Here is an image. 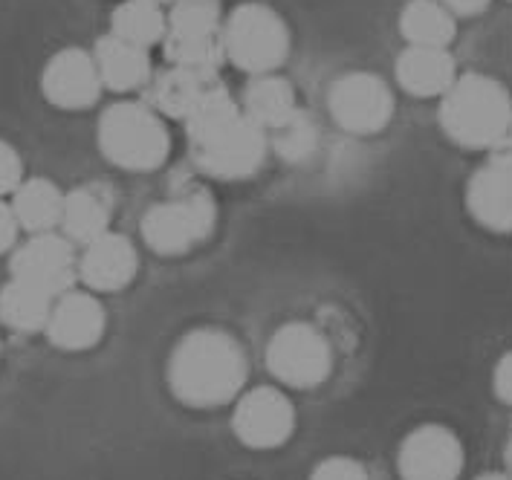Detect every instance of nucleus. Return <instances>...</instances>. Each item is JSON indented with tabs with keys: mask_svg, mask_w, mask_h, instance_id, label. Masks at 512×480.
I'll return each instance as SVG.
<instances>
[{
	"mask_svg": "<svg viewBox=\"0 0 512 480\" xmlns=\"http://www.w3.org/2000/svg\"><path fill=\"white\" fill-rule=\"evenodd\" d=\"M186 131L197 168L215 180H246L267 160V131L246 116L223 84L197 105Z\"/></svg>",
	"mask_w": 512,
	"mask_h": 480,
	"instance_id": "f257e3e1",
	"label": "nucleus"
},
{
	"mask_svg": "<svg viewBox=\"0 0 512 480\" xmlns=\"http://www.w3.org/2000/svg\"><path fill=\"white\" fill-rule=\"evenodd\" d=\"M246 382L241 345L215 327L186 333L168 362V385L174 397L191 408H217L235 400Z\"/></svg>",
	"mask_w": 512,
	"mask_h": 480,
	"instance_id": "f03ea898",
	"label": "nucleus"
},
{
	"mask_svg": "<svg viewBox=\"0 0 512 480\" xmlns=\"http://www.w3.org/2000/svg\"><path fill=\"white\" fill-rule=\"evenodd\" d=\"M440 128L460 148H498L512 128V99L501 81L466 73L443 93Z\"/></svg>",
	"mask_w": 512,
	"mask_h": 480,
	"instance_id": "7ed1b4c3",
	"label": "nucleus"
},
{
	"mask_svg": "<svg viewBox=\"0 0 512 480\" xmlns=\"http://www.w3.org/2000/svg\"><path fill=\"white\" fill-rule=\"evenodd\" d=\"M96 136L102 154L125 171H154L171 151V136L162 116L142 102L110 105L99 119Z\"/></svg>",
	"mask_w": 512,
	"mask_h": 480,
	"instance_id": "20e7f679",
	"label": "nucleus"
},
{
	"mask_svg": "<svg viewBox=\"0 0 512 480\" xmlns=\"http://www.w3.org/2000/svg\"><path fill=\"white\" fill-rule=\"evenodd\" d=\"M226 58L252 76L272 73L290 53V29L281 15L264 3H241L223 21Z\"/></svg>",
	"mask_w": 512,
	"mask_h": 480,
	"instance_id": "39448f33",
	"label": "nucleus"
},
{
	"mask_svg": "<svg viewBox=\"0 0 512 480\" xmlns=\"http://www.w3.org/2000/svg\"><path fill=\"white\" fill-rule=\"evenodd\" d=\"M217 203L209 188H191L142 214L139 232L157 255H186L212 235Z\"/></svg>",
	"mask_w": 512,
	"mask_h": 480,
	"instance_id": "423d86ee",
	"label": "nucleus"
},
{
	"mask_svg": "<svg viewBox=\"0 0 512 480\" xmlns=\"http://www.w3.org/2000/svg\"><path fill=\"white\" fill-rule=\"evenodd\" d=\"M267 368L287 388H316L330 376L333 350L322 330H316L313 324L287 321L272 333L267 345Z\"/></svg>",
	"mask_w": 512,
	"mask_h": 480,
	"instance_id": "0eeeda50",
	"label": "nucleus"
},
{
	"mask_svg": "<svg viewBox=\"0 0 512 480\" xmlns=\"http://www.w3.org/2000/svg\"><path fill=\"white\" fill-rule=\"evenodd\" d=\"M330 116L351 134H377L394 116V93L374 73H348L333 81L327 96Z\"/></svg>",
	"mask_w": 512,
	"mask_h": 480,
	"instance_id": "6e6552de",
	"label": "nucleus"
},
{
	"mask_svg": "<svg viewBox=\"0 0 512 480\" xmlns=\"http://www.w3.org/2000/svg\"><path fill=\"white\" fill-rule=\"evenodd\" d=\"M9 269H12V278L27 281L53 298L73 290V281L79 278V261L73 252V240L64 232L61 235L58 232L29 235L27 243H21L12 252Z\"/></svg>",
	"mask_w": 512,
	"mask_h": 480,
	"instance_id": "1a4fd4ad",
	"label": "nucleus"
},
{
	"mask_svg": "<svg viewBox=\"0 0 512 480\" xmlns=\"http://www.w3.org/2000/svg\"><path fill=\"white\" fill-rule=\"evenodd\" d=\"M232 428L249 449H278L290 440L296 428V408L278 388L261 385L246 391L232 414Z\"/></svg>",
	"mask_w": 512,
	"mask_h": 480,
	"instance_id": "9d476101",
	"label": "nucleus"
},
{
	"mask_svg": "<svg viewBox=\"0 0 512 480\" xmlns=\"http://www.w3.org/2000/svg\"><path fill=\"white\" fill-rule=\"evenodd\" d=\"M397 466L403 480H458L463 472V443L446 426L414 428L400 446Z\"/></svg>",
	"mask_w": 512,
	"mask_h": 480,
	"instance_id": "9b49d317",
	"label": "nucleus"
},
{
	"mask_svg": "<svg viewBox=\"0 0 512 480\" xmlns=\"http://www.w3.org/2000/svg\"><path fill=\"white\" fill-rule=\"evenodd\" d=\"M102 76L93 53L67 47L55 53L41 73V93L50 105L61 110H84L102 96Z\"/></svg>",
	"mask_w": 512,
	"mask_h": 480,
	"instance_id": "f8f14e48",
	"label": "nucleus"
},
{
	"mask_svg": "<svg viewBox=\"0 0 512 480\" xmlns=\"http://www.w3.org/2000/svg\"><path fill=\"white\" fill-rule=\"evenodd\" d=\"M466 206L492 232H512V145L501 142L492 157L469 180Z\"/></svg>",
	"mask_w": 512,
	"mask_h": 480,
	"instance_id": "ddd939ff",
	"label": "nucleus"
},
{
	"mask_svg": "<svg viewBox=\"0 0 512 480\" xmlns=\"http://www.w3.org/2000/svg\"><path fill=\"white\" fill-rule=\"evenodd\" d=\"M105 324H108V313L96 295L67 290L55 298L44 333L58 350H90L102 342Z\"/></svg>",
	"mask_w": 512,
	"mask_h": 480,
	"instance_id": "4468645a",
	"label": "nucleus"
},
{
	"mask_svg": "<svg viewBox=\"0 0 512 480\" xmlns=\"http://www.w3.org/2000/svg\"><path fill=\"white\" fill-rule=\"evenodd\" d=\"M139 269V255L134 243L125 235L105 232L102 238L90 240L79 258V278L93 293H116L134 281Z\"/></svg>",
	"mask_w": 512,
	"mask_h": 480,
	"instance_id": "2eb2a0df",
	"label": "nucleus"
},
{
	"mask_svg": "<svg viewBox=\"0 0 512 480\" xmlns=\"http://www.w3.org/2000/svg\"><path fill=\"white\" fill-rule=\"evenodd\" d=\"M397 81L417 99L443 96L458 81L455 58L443 47H408L397 58Z\"/></svg>",
	"mask_w": 512,
	"mask_h": 480,
	"instance_id": "dca6fc26",
	"label": "nucleus"
},
{
	"mask_svg": "<svg viewBox=\"0 0 512 480\" xmlns=\"http://www.w3.org/2000/svg\"><path fill=\"white\" fill-rule=\"evenodd\" d=\"M93 58H96V67H99V76H102V84L116 90V93H131V90H139L151 81V58H148V50L139 47V44H131L119 35H102L96 41V50H93Z\"/></svg>",
	"mask_w": 512,
	"mask_h": 480,
	"instance_id": "f3484780",
	"label": "nucleus"
},
{
	"mask_svg": "<svg viewBox=\"0 0 512 480\" xmlns=\"http://www.w3.org/2000/svg\"><path fill=\"white\" fill-rule=\"evenodd\" d=\"M217 73H200V70H186V67H171L162 76L151 81V105L162 116L171 119H189L197 105L215 90Z\"/></svg>",
	"mask_w": 512,
	"mask_h": 480,
	"instance_id": "a211bd4d",
	"label": "nucleus"
},
{
	"mask_svg": "<svg viewBox=\"0 0 512 480\" xmlns=\"http://www.w3.org/2000/svg\"><path fill=\"white\" fill-rule=\"evenodd\" d=\"M113 217V197L99 183H84L64 194V217L61 232L73 243L87 246L90 240L102 238L108 232Z\"/></svg>",
	"mask_w": 512,
	"mask_h": 480,
	"instance_id": "6ab92c4d",
	"label": "nucleus"
},
{
	"mask_svg": "<svg viewBox=\"0 0 512 480\" xmlns=\"http://www.w3.org/2000/svg\"><path fill=\"white\" fill-rule=\"evenodd\" d=\"M12 212L29 235L55 232L64 217V194L47 177H29L12 194Z\"/></svg>",
	"mask_w": 512,
	"mask_h": 480,
	"instance_id": "aec40b11",
	"label": "nucleus"
},
{
	"mask_svg": "<svg viewBox=\"0 0 512 480\" xmlns=\"http://www.w3.org/2000/svg\"><path fill=\"white\" fill-rule=\"evenodd\" d=\"M241 107L255 125H261L267 134H272L298 110L296 90L290 87L287 79L264 73V76H255L249 81V87L243 90Z\"/></svg>",
	"mask_w": 512,
	"mask_h": 480,
	"instance_id": "412c9836",
	"label": "nucleus"
},
{
	"mask_svg": "<svg viewBox=\"0 0 512 480\" xmlns=\"http://www.w3.org/2000/svg\"><path fill=\"white\" fill-rule=\"evenodd\" d=\"M55 298L27 281L12 278L0 290V321L15 333H41L53 313Z\"/></svg>",
	"mask_w": 512,
	"mask_h": 480,
	"instance_id": "4be33fe9",
	"label": "nucleus"
},
{
	"mask_svg": "<svg viewBox=\"0 0 512 480\" xmlns=\"http://www.w3.org/2000/svg\"><path fill=\"white\" fill-rule=\"evenodd\" d=\"M400 32L408 47H449L455 38V12L440 0H411L400 15Z\"/></svg>",
	"mask_w": 512,
	"mask_h": 480,
	"instance_id": "5701e85b",
	"label": "nucleus"
},
{
	"mask_svg": "<svg viewBox=\"0 0 512 480\" xmlns=\"http://www.w3.org/2000/svg\"><path fill=\"white\" fill-rule=\"evenodd\" d=\"M110 32L148 50L162 44L168 32V15L154 0H122L110 15Z\"/></svg>",
	"mask_w": 512,
	"mask_h": 480,
	"instance_id": "b1692460",
	"label": "nucleus"
},
{
	"mask_svg": "<svg viewBox=\"0 0 512 480\" xmlns=\"http://www.w3.org/2000/svg\"><path fill=\"white\" fill-rule=\"evenodd\" d=\"M165 35H186V38L223 35L220 3L217 0H171Z\"/></svg>",
	"mask_w": 512,
	"mask_h": 480,
	"instance_id": "393cba45",
	"label": "nucleus"
},
{
	"mask_svg": "<svg viewBox=\"0 0 512 480\" xmlns=\"http://www.w3.org/2000/svg\"><path fill=\"white\" fill-rule=\"evenodd\" d=\"M316 139H319L316 125L304 110H296L281 128L272 131V145H275L278 157H284L287 162H304L307 157H313Z\"/></svg>",
	"mask_w": 512,
	"mask_h": 480,
	"instance_id": "a878e982",
	"label": "nucleus"
},
{
	"mask_svg": "<svg viewBox=\"0 0 512 480\" xmlns=\"http://www.w3.org/2000/svg\"><path fill=\"white\" fill-rule=\"evenodd\" d=\"M310 480H371V475L353 457H327L313 469Z\"/></svg>",
	"mask_w": 512,
	"mask_h": 480,
	"instance_id": "bb28decb",
	"label": "nucleus"
},
{
	"mask_svg": "<svg viewBox=\"0 0 512 480\" xmlns=\"http://www.w3.org/2000/svg\"><path fill=\"white\" fill-rule=\"evenodd\" d=\"M24 183V162L21 154L0 139V197L15 194V188Z\"/></svg>",
	"mask_w": 512,
	"mask_h": 480,
	"instance_id": "cd10ccee",
	"label": "nucleus"
},
{
	"mask_svg": "<svg viewBox=\"0 0 512 480\" xmlns=\"http://www.w3.org/2000/svg\"><path fill=\"white\" fill-rule=\"evenodd\" d=\"M492 388H495V397L501 402L512 405V350L504 353L492 371Z\"/></svg>",
	"mask_w": 512,
	"mask_h": 480,
	"instance_id": "c85d7f7f",
	"label": "nucleus"
},
{
	"mask_svg": "<svg viewBox=\"0 0 512 480\" xmlns=\"http://www.w3.org/2000/svg\"><path fill=\"white\" fill-rule=\"evenodd\" d=\"M18 232H21V223H18L15 212H12V203H3L0 200V255L15 246Z\"/></svg>",
	"mask_w": 512,
	"mask_h": 480,
	"instance_id": "c756f323",
	"label": "nucleus"
},
{
	"mask_svg": "<svg viewBox=\"0 0 512 480\" xmlns=\"http://www.w3.org/2000/svg\"><path fill=\"white\" fill-rule=\"evenodd\" d=\"M440 3L455 15H478L489 6V0H440Z\"/></svg>",
	"mask_w": 512,
	"mask_h": 480,
	"instance_id": "7c9ffc66",
	"label": "nucleus"
},
{
	"mask_svg": "<svg viewBox=\"0 0 512 480\" xmlns=\"http://www.w3.org/2000/svg\"><path fill=\"white\" fill-rule=\"evenodd\" d=\"M504 457H507V466H510V472H512V437H510V443H507V452H504Z\"/></svg>",
	"mask_w": 512,
	"mask_h": 480,
	"instance_id": "2f4dec72",
	"label": "nucleus"
},
{
	"mask_svg": "<svg viewBox=\"0 0 512 480\" xmlns=\"http://www.w3.org/2000/svg\"><path fill=\"white\" fill-rule=\"evenodd\" d=\"M478 480H512L510 475H484V478H478Z\"/></svg>",
	"mask_w": 512,
	"mask_h": 480,
	"instance_id": "473e14b6",
	"label": "nucleus"
},
{
	"mask_svg": "<svg viewBox=\"0 0 512 480\" xmlns=\"http://www.w3.org/2000/svg\"><path fill=\"white\" fill-rule=\"evenodd\" d=\"M504 142H507V145H512V128H510V136H507V139H504Z\"/></svg>",
	"mask_w": 512,
	"mask_h": 480,
	"instance_id": "72a5a7b5",
	"label": "nucleus"
},
{
	"mask_svg": "<svg viewBox=\"0 0 512 480\" xmlns=\"http://www.w3.org/2000/svg\"><path fill=\"white\" fill-rule=\"evenodd\" d=\"M154 3H160V6H162V3H171V0H154Z\"/></svg>",
	"mask_w": 512,
	"mask_h": 480,
	"instance_id": "f704fd0d",
	"label": "nucleus"
}]
</instances>
